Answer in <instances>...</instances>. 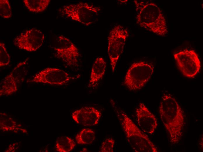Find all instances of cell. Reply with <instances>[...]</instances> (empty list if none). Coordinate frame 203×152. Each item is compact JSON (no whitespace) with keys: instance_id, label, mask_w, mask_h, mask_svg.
Segmentation results:
<instances>
[{"instance_id":"2","label":"cell","mask_w":203,"mask_h":152,"mask_svg":"<svg viewBox=\"0 0 203 152\" xmlns=\"http://www.w3.org/2000/svg\"><path fill=\"white\" fill-rule=\"evenodd\" d=\"M136 23L141 27L159 36L168 32L166 22L159 7L148 1L134 0Z\"/></svg>"},{"instance_id":"12","label":"cell","mask_w":203,"mask_h":152,"mask_svg":"<svg viewBox=\"0 0 203 152\" xmlns=\"http://www.w3.org/2000/svg\"><path fill=\"white\" fill-rule=\"evenodd\" d=\"M138 125L144 132L153 134L158 126L155 115L143 103H140L135 110Z\"/></svg>"},{"instance_id":"13","label":"cell","mask_w":203,"mask_h":152,"mask_svg":"<svg viewBox=\"0 0 203 152\" xmlns=\"http://www.w3.org/2000/svg\"><path fill=\"white\" fill-rule=\"evenodd\" d=\"M101 115V112L95 108L85 106L74 111L72 113V117L77 124L90 127L97 125Z\"/></svg>"},{"instance_id":"5","label":"cell","mask_w":203,"mask_h":152,"mask_svg":"<svg viewBox=\"0 0 203 152\" xmlns=\"http://www.w3.org/2000/svg\"><path fill=\"white\" fill-rule=\"evenodd\" d=\"M154 71L152 63L144 61L134 63L127 70L123 84L130 91L140 90L150 80Z\"/></svg>"},{"instance_id":"15","label":"cell","mask_w":203,"mask_h":152,"mask_svg":"<svg viewBox=\"0 0 203 152\" xmlns=\"http://www.w3.org/2000/svg\"><path fill=\"white\" fill-rule=\"evenodd\" d=\"M21 127L20 125H18L17 122L8 114L5 113H0V130L3 132L13 131L15 132L19 130Z\"/></svg>"},{"instance_id":"10","label":"cell","mask_w":203,"mask_h":152,"mask_svg":"<svg viewBox=\"0 0 203 152\" xmlns=\"http://www.w3.org/2000/svg\"><path fill=\"white\" fill-rule=\"evenodd\" d=\"M44 39V34L41 30L32 28L25 30L15 37L13 43L19 49L34 51L42 45Z\"/></svg>"},{"instance_id":"21","label":"cell","mask_w":203,"mask_h":152,"mask_svg":"<svg viewBox=\"0 0 203 152\" xmlns=\"http://www.w3.org/2000/svg\"><path fill=\"white\" fill-rule=\"evenodd\" d=\"M115 144V140L111 138H108L102 143L99 150L100 152H113Z\"/></svg>"},{"instance_id":"3","label":"cell","mask_w":203,"mask_h":152,"mask_svg":"<svg viewBox=\"0 0 203 152\" xmlns=\"http://www.w3.org/2000/svg\"><path fill=\"white\" fill-rule=\"evenodd\" d=\"M117 116L127 140L136 152H157V148L148 136L124 111L116 109Z\"/></svg>"},{"instance_id":"7","label":"cell","mask_w":203,"mask_h":152,"mask_svg":"<svg viewBox=\"0 0 203 152\" xmlns=\"http://www.w3.org/2000/svg\"><path fill=\"white\" fill-rule=\"evenodd\" d=\"M55 56L60 59L69 67L77 68L79 66L81 55L74 44L67 37L58 35L54 45Z\"/></svg>"},{"instance_id":"9","label":"cell","mask_w":203,"mask_h":152,"mask_svg":"<svg viewBox=\"0 0 203 152\" xmlns=\"http://www.w3.org/2000/svg\"><path fill=\"white\" fill-rule=\"evenodd\" d=\"M174 56L179 69L186 77L193 78L199 72L200 62L194 50L185 49L175 53Z\"/></svg>"},{"instance_id":"4","label":"cell","mask_w":203,"mask_h":152,"mask_svg":"<svg viewBox=\"0 0 203 152\" xmlns=\"http://www.w3.org/2000/svg\"><path fill=\"white\" fill-rule=\"evenodd\" d=\"M100 10L98 6L80 2L65 5L60 11L66 18L88 26L97 20Z\"/></svg>"},{"instance_id":"16","label":"cell","mask_w":203,"mask_h":152,"mask_svg":"<svg viewBox=\"0 0 203 152\" xmlns=\"http://www.w3.org/2000/svg\"><path fill=\"white\" fill-rule=\"evenodd\" d=\"M76 145V143L73 139L66 136H62L57 139L55 147L58 152H69L72 151Z\"/></svg>"},{"instance_id":"20","label":"cell","mask_w":203,"mask_h":152,"mask_svg":"<svg viewBox=\"0 0 203 152\" xmlns=\"http://www.w3.org/2000/svg\"><path fill=\"white\" fill-rule=\"evenodd\" d=\"M10 62V57L8 53L4 43L0 42V66L8 65Z\"/></svg>"},{"instance_id":"18","label":"cell","mask_w":203,"mask_h":152,"mask_svg":"<svg viewBox=\"0 0 203 152\" xmlns=\"http://www.w3.org/2000/svg\"><path fill=\"white\" fill-rule=\"evenodd\" d=\"M50 0H24L25 6L31 12L35 13L42 12L48 6Z\"/></svg>"},{"instance_id":"14","label":"cell","mask_w":203,"mask_h":152,"mask_svg":"<svg viewBox=\"0 0 203 152\" xmlns=\"http://www.w3.org/2000/svg\"><path fill=\"white\" fill-rule=\"evenodd\" d=\"M106 63L101 57L97 58L92 65L89 80V86L96 85L102 78L106 71Z\"/></svg>"},{"instance_id":"17","label":"cell","mask_w":203,"mask_h":152,"mask_svg":"<svg viewBox=\"0 0 203 152\" xmlns=\"http://www.w3.org/2000/svg\"><path fill=\"white\" fill-rule=\"evenodd\" d=\"M95 136V133L93 129L84 128L76 134L75 139L79 144L88 145L93 142Z\"/></svg>"},{"instance_id":"1","label":"cell","mask_w":203,"mask_h":152,"mask_svg":"<svg viewBox=\"0 0 203 152\" xmlns=\"http://www.w3.org/2000/svg\"><path fill=\"white\" fill-rule=\"evenodd\" d=\"M159 114L171 144H178L183 136L185 116L183 109L171 94H164L160 104Z\"/></svg>"},{"instance_id":"19","label":"cell","mask_w":203,"mask_h":152,"mask_svg":"<svg viewBox=\"0 0 203 152\" xmlns=\"http://www.w3.org/2000/svg\"><path fill=\"white\" fill-rule=\"evenodd\" d=\"M0 15L2 18L8 19L12 15L10 3L8 0H0Z\"/></svg>"},{"instance_id":"11","label":"cell","mask_w":203,"mask_h":152,"mask_svg":"<svg viewBox=\"0 0 203 152\" xmlns=\"http://www.w3.org/2000/svg\"><path fill=\"white\" fill-rule=\"evenodd\" d=\"M74 77L61 69L48 68L36 74L29 82L50 85L65 84Z\"/></svg>"},{"instance_id":"6","label":"cell","mask_w":203,"mask_h":152,"mask_svg":"<svg viewBox=\"0 0 203 152\" xmlns=\"http://www.w3.org/2000/svg\"><path fill=\"white\" fill-rule=\"evenodd\" d=\"M129 36L128 30L120 25L115 26L109 32L108 37V53L113 72L115 70Z\"/></svg>"},{"instance_id":"8","label":"cell","mask_w":203,"mask_h":152,"mask_svg":"<svg viewBox=\"0 0 203 152\" xmlns=\"http://www.w3.org/2000/svg\"><path fill=\"white\" fill-rule=\"evenodd\" d=\"M29 58L19 63L0 83V96L10 95L16 92L24 80L28 71Z\"/></svg>"}]
</instances>
